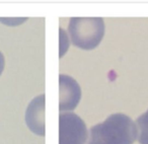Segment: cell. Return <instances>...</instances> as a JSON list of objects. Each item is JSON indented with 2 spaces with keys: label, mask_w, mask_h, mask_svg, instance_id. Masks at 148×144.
Here are the masks:
<instances>
[{
  "label": "cell",
  "mask_w": 148,
  "mask_h": 144,
  "mask_svg": "<svg viewBox=\"0 0 148 144\" xmlns=\"http://www.w3.org/2000/svg\"><path fill=\"white\" fill-rule=\"evenodd\" d=\"M89 132L87 144H133L138 129L131 118L118 113L91 127Z\"/></svg>",
  "instance_id": "cell-1"
},
{
  "label": "cell",
  "mask_w": 148,
  "mask_h": 144,
  "mask_svg": "<svg viewBox=\"0 0 148 144\" xmlns=\"http://www.w3.org/2000/svg\"><path fill=\"white\" fill-rule=\"evenodd\" d=\"M74 46L82 50H92L99 46L105 35V23L99 17H73L68 25Z\"/></svg>",
  "instance_id": "cell-2"
},
{
  "label": "cell",
  "mask_w": 148,
  "mask_h": 144,
  "mask_svg": "<svg viewBox=\"0 0 148 144\" xmlns=\"http://www.w3.org/2000/svg\"><path fill=\"white\" fill-rule=\"evenodd\" d=\"M87 129L84 122L74 113L59 115V144H84Z\"/></svg>",
  "instance_id": "cell-3"
},
{
  "label": "cell",
  "mask_w": 148,
  "mask_h": 144,
  "mask_svg": "<svg viewBox=\"0 0 148 144\" xmlns=\"http://www.w3.org/2000/svg\"><path fill=\"white\" fill-rule=\"evenodd\" d=\"M59 87V110L61 112L74 110L81 99V89L79 84L72 77L65 74H60Z\"/></svg>",
  "instance_id": "cell-4"
},
{
  "label": "cell",
  "mask_w": 148,
  "mask_h": 144,
  "mask_svg": "<svg viewBox=\"0 0 148 144\" xmlns=\"http://www.w3.org/2000/svg\"><path fill=\"white\" fill-rule=\"evenodd\" d=\"M45 95L33 99L25 113V121L29 128L37 135H45Z\"/></svg>",
  "instance_id": "cell-5"
},
{
  "label": "cell",
  "mask_w": 148,
  "mask_h": 144,
  "mask_svg": "<svg viewBox=\"0 0 148 144\" xmlns=\"http://www.w3.org/2000/svg\"><path fill=\"white\" fill-rule=\"evenodd\" d=\"M138 129V141L140 144H148V111L136 120Z\"/></svg>",
  "instance_id": "cell-6"
},
{
  "label": "cell",
  "mask_w": 148,
  "mask_h": 144,
  "mask_svg": "<svg viewBox=\"0 0 148 144\" xmlns=\"http://www.w3.org/2000/svg\"><path fill=\"white\" fill-rule=\"evenodd\" d=\"M4 66H5V60H4V57H3L2 53L0 52V75L2 73L3 69H4Z\"/></svg>",
  "instance_id": "cell-7"
}]
</instances>
